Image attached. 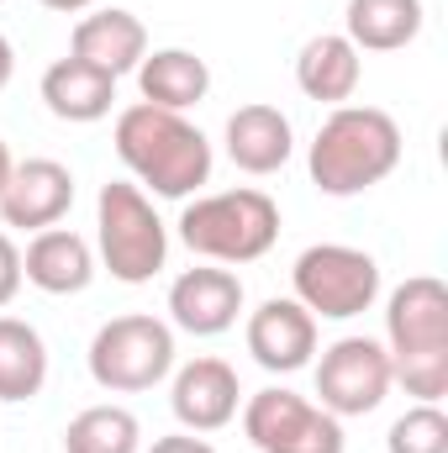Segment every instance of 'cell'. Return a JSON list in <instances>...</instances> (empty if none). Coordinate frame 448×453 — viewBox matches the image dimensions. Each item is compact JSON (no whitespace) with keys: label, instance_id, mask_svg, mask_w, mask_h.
Wrapping results in <instances>:
<instances>
[{"label":"cell","instance_id":"1","mask_svg":"<svg viewBox=\"0 0 448 453\" xmlns=\"http://www.w3.org/2000/svg\"><path fill=\"white\" fill-rule=\"evenodd\" d=\"M116 158L132 169L137 190L158 201H190L212 180V142L185 111H158L148 101L116 116Z\"/></svg>","mask_w":448,"mask_h":453},{"label":"cell","instance_id":"2","mask_svg":"<svg viewBox=\"0 0 448 453\" xmlns=\"http://www.w3.org/2000/svg\"><path fill=\"white\" fill-rule=\"evenodd\" d=\"M401 148L406 142H401V127L390 111L333 106V116L317 127V137L306 148V169H312V185L322 196L348 201V196H364L380 180H390L401 164Z\"/></svg>","mask_w":448,"mask_h":453},{"label":"cell","instance_id":"3","mask_svg":"<svg viewBox=\"0 0 448 453\" xmlns=\"http://www.w3.org/2000/svg\"><path fill=\"white\" fill-rule=\"evenodd\" d=\"M390 380L417 401L448 395V285L438 274H412L385 301Z\"/></svg>","mask_w":448,"mask_h":453},{"label":"cell","instance_id":"4","mask_svg":"<svg viewBox=\"0 0 448 453\" xmlns=\"http://www.w3.org/2000/svg\"><path fill=\"white\" fill-rule=\"evenodd\" d=\"M274 237H280V206L253 185L196 196L180 211V242L206 264H253L274 248Z\"/></svg>","mask_w":448,"mask_h":453},{"label":"cell","instance_id":"5","mask_svg":"<svg viewBox=\"0 0 448 453\" xmlns=\"http://www.w3.org/2000/svg\"><path fill=\"white\" fill-rule=\"evenodd\" d=\"M96 242H101V264L121 285H148L169 258V232L158 222L148 190L127 180L101 185L96 196Z\"/></svg>","mask_w":448,"mask_h":453},{"label":"cell","instance_id":"6","mask_svg":"<svg viewBox=\"0 0 448 453\" xmlns=\"http://www.w3.org/2000/svg\"><path fill=\"white\" fill-rule=\"evenodd\" d=\"M90 380L112 395H137L153 390L158 380H169L174 369V327L132 311V317H112L96 338H90Z\"/></svg>","mask_w":448,"mask_h":453},{"label":"cell","instance_id":"7","mask_svg":"<svg viewBox=\"0 0 448 453\" xmlns=\"http://www.w3.org/2000/svg\"><path fill=\"white\" fill-rule=\"evenodd\" d=\"M290 285H296V301L312 317L348 322V317H364L380 301V264L364 248H348V242H312L296 258Z\"/></svg>","mask_w":448,"mask_h":453},{"label":"cell","instance_id":"8","mask_svg":"<svg viewBox=\"0 0 448 453\" xmlns=\"http://www.w3.org/2000/svg\"><path fill=\"white\" fill-rule=\"evenodd\" d=\"M243 433L259 453H343V422L285 385L243 401Z\"/></svg>","mask_w":448,"mask_h":453},{"label":"cell","instance_id":"9","mask_svg":"<svg viewBox=\"0 0 448 453\" xmlns=\"http://www.w3.org/2000/svg\"><path fill=\"white\" fill-rule=\"evenodd\" d=\"M390 353L375 338H337L317 358V406L343 417H369L380 411V401L390 395Z\"/></svg>","mask_w":448,"mask_h":453},{"label":"cell","instance_id":"10","mask_svg":"<svg viewBox=\"0 0 448 453\" xmlns=\"http://www.w3.org/2000/svg\"><path fill=\"white\" fill-rule=\"evenodd\" d=\"M69 206H74L69 164H58V158H21V164H11V174L0 185V217H5V226L42 232V226L64 222Z\"/></svg>","mask_w":448,"mask_h":453},{"label":"cell","instance_id":"11","mask_svg":"<svg viewBox=\"0 0 448 453\" xmlns=\"http://www.w3.org/2000/svg\"><path fill=\"white\" fill-rule=\"evenodd\" d=\"M237 311H243V280L232 269L201 264L169 285V322L190 338H222L227 327H237Z\"/></svg>","mask_w":448,"mask_h":453},{"label":"cell","instance_id":"12","mask_svg":"<svg viewBox=\"0 0 448 453\" xmlns=\"http://www.w3.org/2000/svg\"><path fill=\"white\" fill-rule=\"evenodd\" d=\"M169 406H174V422L185 433H217L237 417L243 406V385H237V369L227 358H190L174 369V390H169Z\"/></svg>","mask_w":448,"mask_h":453},{"label":"cell","instance_id":"13","mask_svg":"<svg viewBox=\"0 0 448 453\" xmlns=\"http://www.w3.org/2000/svg\"><path fill=\"white\" fill-rule=\"evenodd\" d=\"M248 353L259 369L269 374H296L312 364L317 353V317L290 296V301H264L253 317H248Z\"/></svg>","mask_w":448,"mask_h":453},{"label":"cell","instance_id":"14","mask_svg":"<svg viewBox=\"0 0 448 453\" xmlns=\"http://www.w3.org/2000/svg\"><path fill=\"white\" fill-rule=\"evenodd\" d=\"M69 58H80V64H90V69H101L112 80L137 74V64L148 58V27L121 5H101V11L74 21Z\"/></svg>","mask_w":448,"mask_h":453},{"label":"cell","instance_id":"15","mask_svg":"<svg viewBox=\"0 0 448 453\" xmlns=\"http://www.w3.org/2000/svg\"><path fill=\"white\" fill-rule=\"evenodd\" d=\"M296 153V132H290V116L269 101H248L227 116V158L243 169V174H274L285 169Z\"/></svg>","mask_w":448,"mask_h":453},{"label":"cell","instance_id":"16","mask_svg":"<svg viewBox=\"0 0 448 453\" xmlns=\"http://www.w3.org/2000/svg\"><path fill=\"white\" fill-rule=\"evenodd\" d=\"M21 280L37 285L42 296H80L96 280V253H90V242L80 232L42 226L21 253Z\"/></svg>","mask_w":448,"mask_h":453},{"label":"cell","instance_id":"17","mask_svg":"<svg viewBox=\"0 0 448 453\" xmlns=\"http://www.w3.org/2000/svg\"><path fill=\"white\" fill-rule=\"evenodd\" d=\"M364 80V58L359 48L343 37V32H317L301 53H296V85L306 101H322V106H348L353 90Z\"/></svg>","mask_w":448,"mask_h":453},{"label":"cell","instance_id":"18","mask_svg":"<svg viewBox=\"0 0 448 453\" xmlns=\"http://www.w3.org/2000/svg\"><path fill=\"white\" fill-rule=\"evenodd\" d=\"M42 106L58 121H74V127L106 121L116 106V80L90 69V64H80V58H58L42 74Z\"/></svg>","mask_w":448,"mask_h":453},{"label":"cell","instance_id":"19","mask_svg":"<svg viewBox=\"0 0 448 453\" xmlns=\"http://www.w3.org/2000/svg\"><path fill=\"white\" fill-rule=\"evenodd\" d=\"M137 90L148 106L158 111H190L196 101H206L212 90V69L201 53L190 48H153L143 64H137Z\"/></svg>","mask_w":448,"mask_h":453},{"label":"cell","instance_id":"20","mask_svg":"<svg viewBox=\"0 0 448 453\" xmlns=\"http://www.w3.org/2000/svg\"><path fill=\"white\" fill-rule=\"evenodd\" d=\"M422 0H348L343 37L359 53H396L422 32Z\"/></svg>","mask_w":448,"mask_h":453},{"label":"cell","instance_id":"21","mask_svg":"<svg viewBox=\"0 0 448 453\" xmlns=\"http://www.w3.org/2000/svg\"><path fill=\"white\" fill-rule=\"evenodd\" d=\"M48 385V342L32 322L0 317V401H32Z\"/></svg>","mask_w":448,"mask_h":453},{"label":"cell","instance_id":"22","mask_svg":"<svg viewBox=\"0 0 448 453\" xmlns=\"http://www.w3.org/2000/svg\"><path fill=\"white\" fill-rule=\"evenodd\" d=\"M143 427L127 406H90L64 427V453H137Z\"/></svg>","mask_w":448,"mask_h":453},{"label":"cell","instance_id":"23","mask_svg":"<svg viewBox=\"0 0 448 453\" xmlns=\"http://www.w3.org/2000/svg\"><path fill=\"white\" fill-rule=\"evenodd\" d=\"M385 453H448V417L438 401H417L406 417H396L385 433Z\"/></svg>","mask_w":448,"mask_h":453},{"label":"cell","instance_id":"24","mask_svg":"<svg viewBox=\"0 0 448 453\" xmlns=\"http://www.w3.org/2000/svg\"><path fill=\"white\" fill-rule=\"evenodd\" d=\"M21 290V248L0 232V306H11Z\"/></svg>","mask_w":448,"mask_h":453},{"label":"cell","instance_id":"25","mask_svg":"<svg viewBox=\"0 0 448 453\" xmlns=\"http://www.w3.org/2000/svg\"><path fill=\"white\" fill-rule=\"evenodd\" d=\"M148 453H217L206 438H196V433H169V438H158Z\"/></svg>","mask_w":448,"mask_h":453},{"label":"cell","instance_id":"26","mask_svg":"<svg viewBox=\"0 0 448 453\" xmlns=\"http://www.w3.org/2000/svg\"><path fill=\"white\" fill-rule=\"evenodd\" d=\"M11 74H16V48H11V37L0 32V90L11 85Z\"/></svg>","mask_w":448,"mask_h":453},{"label":"cell","instance_id":"27","mask_svg":"<svg viewBox=\"0 0 448 453\" xmlns=\"http://www.w3.org/2000/svg\"><path fill=\"white\" fill-rule=\"evenodd\" d=\"M37 5H48V11H64V16H80V11H96L101 0H37Z\"/></svg>","mask_w":448,"mask_h":453},{"label":"cell","instance_id":"28","mask_svg":"<svg viewBox=\"0 0 448 453\" xmlns=\"http://www.w3.org/2000/svg\"><path fill=\"white\" fill-rule=\"evenodd\" d=\"M5 174H11V148L0 142V185H5Z\"/></svg>","mask_w":448,"mask_h":453},{"label":"cell","instance_id":"29","mask_svg":"<svg viewBox=\"0 0 448 453\" xmlns=\"http://www.w3.org/2000/svg\"><path fill=\"white\" fill-rule=\"evenodd\" d=\"M0 5H5V0H0Z\"/></svg>","mask_w":448,"mask_h":453}]
</instances>
